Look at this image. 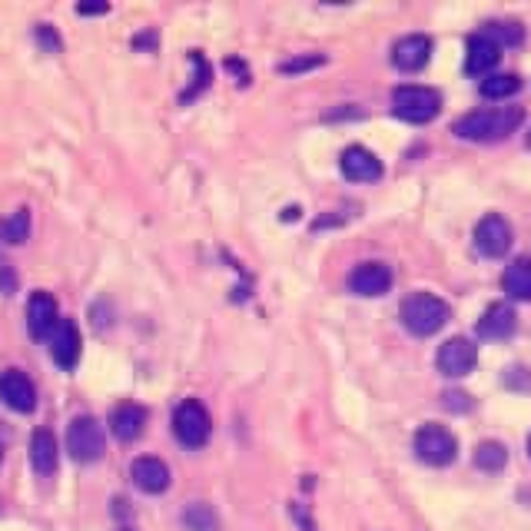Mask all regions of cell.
Wrapping results in <instances>:
<instances>
[{
  "label": "cell",
  "mask_w": 531,
  "mask_h": 531,
  "mask_svg": "<svg viewBox=\"0 0 531 531\" xmlns=\"http://www.w3.org/2000/svg\"><path fill=\"white\" fill-rule=\"evenodd\" d=\"M475 362H478V349H475V342L465 339V336H452V339H445L439 346V356H435L439 372L449 379L468 376V372L475 369Z\"/></svg>",
  "instance_id": "52a82bcc"
},
{
  "label": "cell",
  "mask_w": 531,
  "mask_h": 531,
  "mask_svg": "<svg viewBox=\"0 0 531 531\" xmlns=\"http://www.w3.org/2000/svg\"><path fill=\"white\" fill-rule=\"evenodd\" d=\"M183 525L190 531H216V512H213L210 505L193 502L183 512Z\"/></svg>",
  "instance_id": "cb8c5ba5"
},
{
  "label": "cell",
  "mask_w": 531,
  "mask_h": 531,
  "mask_svg": "<svg viewBox=\"0 0 531 531\" xmlns=\"http://www.w3.org/2000/svg\"><path fill=\"white\" fill-rule=\"evenodd\" d=\"M103 449H107V439H103L100 422L93 419V415H77V419L70 422V429H67V452H70L77 462L90 465V462H100Z\"/></svg>",
  "instance_id": "5b68a950"
},
{
  "label": "cell",
  "mask_w": 531,
  "mask_h": 531,
  "mask_svg": "<svg viewBox=\"0 0 531 531\" xmlns=\"http://www.w3.org/2000/svg\"><path fill=\"white\" fill-rule=\"evenodd\" d=\"M107 10H110V4H80L77 14H107Z\"/></svg>",
  "instance_id": "4dcf8cb0"
},
{
  "label": "cell",
  "mask_w": 531,
  "mask_h": 531,
  "mask_svg": "<svg viewBox=\"0 0 531 531\" xmlns=\"http://www.w3.org/2000/svg\"><path fill=\"white\" fill-rule=\"evenodd\" d=\"M130 478H133V485H137L140 492H147V495H163L166 488H170V468H166L163 458H156V455L137 458V462L130 465Z\"/></svg>",
  "instance_id": "5bb4252c"
},
{
  "label": "cell",
  "mask_w": 531,
  "mask_h": 531,
  "mask_svg": "<svg viewBox=\"0 0 531 531\" xmlns=\"http://www.w3.org/2000/svg\"><path fill=\"white\" fill-rule=\"evenodd\" d=\"M0 462H4V445H0Z\"/></svg>",
  "instance_id": "d6a6232c"
},
{
  "label": "cell",
  "mask_w": 531,
  "mask_h": 531,
  "mask_svg": "<svg viewBox=\"0 0 531 531\" xmlns=\"http://www.w3.org/2000/svg\"><path fill=\"white\" fill-rule=\"evenodd\" d=\"M399 316H402V326L412 332V336H432V332H439L442 326L452 319V309L445 299H439V296L412 293L409 299H402Z\"/></svg>",
  "instance_id": "7a4b0ae2"
},
{
  "label": "cell",
  "mask_w": 531,
  "mask_h": 531,
  "mask_svg": "<svg viewBox=\"0 0 531 531\" xmlns=\"http://www.w3.org/2000/svg\"><path fill=\"white\" fill-rule=\"evenodd\" d=\"M528 147H531V133H528Z\"/></svg>",
  "instance_id": "e575fe53"
},
{
  "label": "cell",
  "mask_w": 531,
  "mask_h": 531,
  "mask_svg": "<svg viewBox=\"0 0 531 531\" xmlns=\"http://www.w3.org/2000/svg\"><path fill=\"white\" fill-rule=\"evenodd\" d=\"M485 34L498 40L502 47L505 44H522V37H525V30L518 27V24H488Z\"/></svg>",
  "instance_id": "484cf974"
},
{
  "label": "cell",
  "mask_w": 531,
  "mask_h": 531,
  "mask_svg": "<svg viewBox=\"0 0 531 531\" xmlns=\"http://www.w3.org/2000/svg\"><path fill=\"white\" fill-rule=\"evenodd\" d=\"M528 458H531V435H528Z\"/></svg>",
  "instance_id": "1f68e13d"
},
{
  "label": "cell",
  "mask_w": 531,
  "mask_h": 531,
  "mask_svg": "<svg viewBox=\"0 0 531 531\" xmlns=\"http://www.w3.org/2000/svg\"><path fill=\"white\" fill-rule=\"evenodd\" d=\"M0 399H4L7 409H14L20 415L37 409V389H34V382L20 369H4L0 372Z\"/></svg>",
  "instance_id": "ba28073f"
},
{
  "label": "cell",
  "mask_w": 531,
  "mask_h": 531,
  "mask_svg": "<svg viewBox=\"0 0 531 531\" xmlns=\"http://www.w3.org/2000/svg\"><path fill=\"white\" fill-rule=\"evenodd\" d=\"M415 455H419L425 465H435V468L452 465L458 455V442L445 425L429 422V425H422V429L415 432Z\"/></svg>",
  "instance_id": "8992f818"
},
{
  "label": "cell",
  "mask_w": 531,
  "mask_h": 531,
  "mask_svg": "<svg viewBox=\"0 0 531 531\" xmlns=\"http://www.w3.org/2000/svg\"><path fill=\"white\" fill-rule=\"evenodd\" d=\"M190 64L196 67V77H193V90L186 93L183 100H193L196 93L206 90V87H210V64H206V57H203L200 50H193V54H190Z\"/></svg>",
  "instance_id": "d4e9b609"
},
{
  "label": "cell",
  "mask_w": 531,
  "mask_h": 531,
  "mask_svg": "<svg viewBox=\"0 0 531 531\" xmlns=\"http://www.w3.org/2000/svg\"><path fill=\"white\" fill-rule=\"evenodd\" d=\"M50 356L60 369H70L77 366V359H80V329H77L74 319H60L50 332Z\"/></svg>",
  "instance_id": "4fadbf2b"
},
{
  "label": "cell",
  "mask_w": 531,
  "mask_h": 531,
  "mask_svg": "<svg viewBox=\"0 0 531 531\" xmlns=\"http://www.w3.org/2000/svg\"><path fill=\"white\" fill-rule=\"evenodd\" d=\"M349 289L356 296H385L392 289V269L385 263H359L349 273Z\"/></svg>",
  "instance_id": "7c38bea8"
},
{
  "label": "cell",
  "mask_w": 531,
  "mask_h": 531,
  "mask_svg": "<svg viewBox=\"0 0 531 531\" xmlns=\"http://www.w3.org/2000/svg\"><path fill=\"white\" fill-rule=\"evenodd\" d=\"M392 110L405 123H429L442 110V93L435 87H422V83H402L392 93Z\"/></svg>",
  "instance_id": "3957f363"
},
{
  "label": "cell",
  "mask_w": 531,
  "mask_h": 531,
  "mask_svg": "<svg viewBox=\"0 0 531 531\" xmlns=\"http://www.w3.org/2000/svg\"><path fill=\"white\" fill-rule=\"evenodd\" d=\"M515 329H518V316H515V309L508 303H492L478 319V336L482 339H508Z\"/></svg>",
  "instance_id": "ac0fdd59"
},
{
  "label": "cell",
  "mask_w": 531,
  "mask_h": 531,
  "mask_svg": "<svg viewBox=\"0 0 531 531\" xmlns=\"http://www.w3.org/2000/svg\"><path fill=\"white\" fill-rule=\"evenodd\" d=\"M150 412L140 402H120L110 412V432L120 442H137L147 429Z\"/></svg>",
  "instance_id": "2e32d148"
},
{
  "label": "cell",
  "mask_w": 531,
  "mask_h": 531,
  "mask_svg": "<svg viewBox=\"0 0 531 531\" xmlns=\"http://www.w3.org/2000/svg\"><path fill=\"white\" fill-rule=\"evenodd\" d=\"M57 322H60V316H57V299L50 293H44V289H37L27 303L30 336H34V339H50V332H54Z\"/></svg>",
  "instance_id": "9a60e30c"
},
{
  "label": "cell",
  "mask_w": 531,
  "mask_h": 531,
  "mask_svg": "<svg viewBox=\"0 0 531 531\" xmlns=\"http://www.w3.org/2000/svg\"><path fill=\"white\" fill-rule=\"evenodd\" d=\"M339 166H342V176L352 180V183H376L379 176H382V160L372 150L359 147V143L342 150Z\"/></svg>",
  "instance_id": "8fae6325"
},
{
  "label": "cell",
  "mask_w": 531,
  "mask_h": 531,
  "mask_svg": "<svg viewBox=\"0 0 531 531\" xmlns=\"http://www.w3.org/2000/svg\"><path fill=\"white\" fill-rule=\"evenodd\" d=\"M0 293L4 296L17 293V269H14L4 256H0Z\"/></svg>",
  "instance_id": "83f0119b"
},
{
  "label": "cell",
  "mask_w": 531,
  "mask_h": 531,
  "mask_svg": "<svg viewBox=\"0 0 531 531\" xmlns=\"http://www.w3.org/2000/svg\"><path fill=\"white\" fill-rule=\"evenodd\" d=\"M429 57H432V40L425 34H409V37H402L392 47V64L399 70H405V74L422 70V67L429 64Z\"/></svg>",
  "instance_id": "e0dca14e"
},
{
  "label": "cell",
  "mask_w": 531,
  "mask_h": 531,
  "mask_svg": "<svg viewBox=\"0 0 531 531\" xmlns=\"http://www.w3.org/2000/svg\"><path fill=\"white\" fill-rule=\"evenodd\" d=\"M502 289L512 296V299H518V303H531V259L528 256L512 259V263L505 266Z\"/></svg>",
  "instance_id": "ffe728a7"
},
{
  "label": "cell",
  "mask_w": 531,
  "mask_h": 531,
  "mask_svg": "<svg viewBox=\"0 0 531 531\" xmlns=\"http://www.w3.org/2000/svg\"><path fill=\"white\" fill-rule=\"evenodd\" d=\"M442 405L452 409V412H468V409H472V399H468L465 392H445L442 395Z\"/></svg>",
  "instance_id": "f1b7e54d"
},
{
  "label": "cell",
  "mask_w": 531,
  "mask_h": 531,
  "mask_svg": "<svg viewBox=\"0 0 531 531\" xmlns=\"http://www.w3.org/2000/svg\"><path fill=\"white\" fill-rule=\"evenodd\" d=\"M502 60V44L488 37L485 30H478L468 37V54H465V70L472 77H492V70Z\"/></svg>",
  "instance_id": "30bf717a"
},
{
  "label": "cell",
  "mask_w": 531,
  "mask_h": 531,
  "mask_svg": "<svg viewBox=\"0 0 531 531\" xmlns=\"http://www.w3.org/2000/svg\"><path fill=\"white\" fill-rule=\"evenodd\" d=\"M326 64V57L316 54V57H296V60H286L279 64V74H299V70H312V67H322Z\"/></svg>",
  "instance_id": "4316f807"
},
{
  "label": "cell",
  "mask_w": 531,
  "mask_h": 531,
  "mask_svg": "<svg viewBox=\"0 0 531 531\" xmlns=\"http://www.w3.org/2000/svg\"><path fill=\"white\" fill-rule=\"evenodd\" d=\"M478 90H482V97H488V100H505V97H512V93L522 90V80L515 74H492L478 83Z\"/></svg>",
  "instance_id": "44dd1931"
},
{
  "label": "cell",
  "mask_w": 531,
  "mask_h": 531,
  "mask_svg": "<svg viewBox=\"0 0 531 531\" xmlns=\"http://www.w3.org/2000/svg\"><path fill=\"white\" fill-rule=\"evenodd\" d=\"M30 465L44 478L57 472V439L50 429L34 432V439H30Z\"/></svg>",
  "instance_id": "d6986e66"
},
{
  "label": "cell",
  "mask_w": 531,
  "mask_h": 531,
  "mask_svg": "<svg viewBox=\"0 0 531 531\" xmlns=\"http://www.w3.org/2000/svg\"><path fill=\"white\" fill-rule=\"evenodd\" d=\"M505 462H508V452H505L502 442H482L475 449V465L482 472H502Z\"/></svg>",
  "instance_id": "603a6c76"
},
{
  "label": "cell",
  "mask_w": 531,
  "mask_h": 531,
  "mask_svg": "<svg viewBox=\"0 0 531 531\" xmlns=\"http://www.w3.org/2000/svg\"><path fill=\"white\" fill-rule=\"evenodd\" d=\"M525 110L522 107H488V110H472L452 123V133L475 143H495V140L512 137L522 127Z\"/></svg>",
  "instance_id": "6da1fadb"
},
{
  "label": "cell",
  "mask_w": 531,
  "mask_h": 531,
  "mask_svg": "<svg viewBox=\"0 0 531 531\" xmlns=\"http://www.w3.org/2000/svg\"><path fill=\"white\" fill-rule=\"evenodd\" d=\"M37 40L47 47V50H54V54H57V50H60V37H57L54 30L47 27V24H40V27H37Z\"/></svg>",
  "instance_id": "f546056e"
},
{
  "label": "cell",
  "mask_w": 531,
  "mask_h": 531,
  "mask_svg": "<svg viewBox=\"0 0 531 531\" xmlns=\"http://www.w3.org/2000/svg\"><path fill=\"white\" fill-rule=\"evenodd\" d=\"M213 419L206 412V405L196 402V399H186V402L176 405L173 412V435L180 439V445L186 449H203L210 442Z\"/></svg>",
  "instance_id": "277c9868"
},
{
  "label": "cell",
  "mask_w": 531,
  "mask_h": 531,
  "mask_svg": "<svg viewBox=\"0 0 531 531\" xmlns=\"http://www.w3.org/2000/svg\"><path fill=\"white\" fill-rule=\"evenodd\" d=\"M475 246H478V253H485V256H492V259L505 256L508 246H512V226H508V220L498 216V213L482 216L475 226Z\"/></svg>",
  "instance_id": "9c48e42d"
},
{
  "label": "cell",
  "mask_w": 531,
  "mask_h": 531,
  "mask_svg": "<svg viewBox=\"0 0 531 531\" xmlns=\"http://www.w3.org/2000/svg\"><path fill=\"white\" fill-rule=\"evenodd\" d=\"M30 236V210H14L7 220H0V239L4 243H24Z\"/></svg>",
  "instance_id": "7402d4cb"
},
{
  "label": "cell",
  "mask_w": 531,
  "mask_h": 531,
  "mask_svg": "<svg viewBox=\"0 0 531 531\" xmlns=\"http://www.w3.org/2000/svg\"><path fill=\"white\" fill-rule=\"evenodd\" d=\"M120 531H133V528H120Z\"/></svg>",
  "instance_id": "836d02e7"
}]
</instances>
